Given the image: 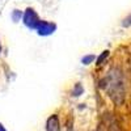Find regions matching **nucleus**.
I'll list each match as a JSON object with an SVG mask.
<instances>
[{"label":"nucleus","instance_id":"f257e3e1","mask_svg":"<svg viewBox=\"0 0 131 131\" xmlns=\"http://www.w3.org/2000/svg\"><path fill=\"white\" fill-rule=\"evenodd\" d=\"M105 89L107 91L109 96L112 97V100L117 104L121 105L125 100V84L122 80V75L118 70H113L109 72V75L105 79Z\"/></svg>","mask_w":131,"mask_h":131},{"label":"nucleus","instance_id":"f03ea898","mask_svg":"<svg viewBox=\"0 0 131 131\" xmlns=\"http://www.w3.org/2000/svg\"><path fill=\"white\" fill-rule=\"evenodd\" d=\"M24 23L25 25H28L29 28H36L38 26L39 24V20H38V16L37 13L34 12V9H31V8H28L25 10V13H24Z\"/></svg>","mask_w":131,"mask_h":131},{"label":"nucleus","instance_id":"7ed1b4c3","mask_svg":"<svg viewBox=\"0 0 131 131\" xmlns=\"http://www.w3.org/2000/svg\"><path fill=\"white\" fill-rule=\"evenodd\" d=\"M37 30L41 36H47V34H51V33L55 30V25L51 24V23H47V21H39Z\"/></svg>","mask_w":131,"mask_h":131},{"label":"nucleus","instance_id":"20e7f679","mask_svg":"<svg viewBox=\"0 0 131 131\" xmlns=\"http://www.w3.org/2000/svg\"><path fill=\"white\" fill-rule=\"evenodd\" d=\"M59 118L57 114H52L46 122V131H59Z\"/></svg>","mask_w":131,"mask_h":131},{"label":"nucleus","instance_id":"39448f33","mask_svg":"<svg viewBox=\"0 0 131 131\" xmlns=\"http://www.w3.org/2000/svg\"><path fill=\"white\" fill-rule=\"evenodd\" d=\"M131 24V15L127 17V18H125V21H123V26H128Z\"/></svg>","mask_w":131,"mask_h":131},{"label":"nucleus","instance_id":"423d86ee","mask_svg":"<svg viewBox=\"0 0 131 131\" xmlns=\"http://www.w3.org/2000/svg\"><path fill=\"white\" fill-rule=\"evenodd\" d=\"M93 59H94V57H93V55H91V57H85V58L83 59V63H85V64H86L88 62H92Z\"/></svg>","mask_w":131,"mask_h":131},{"label":"nucleus","instance_id":"0eeeda50","mask_svg":"<svg viewBox=\"0 0 131 131\" xmlns=\"http://www.w3.org/2000/svg\"><path fill=\"white\" fill-rule=\"evenodd\" d=\"M107 52H109V51H104L102 57H101V58H98V63H101V62H102V60H104V59H105V58L107 57Z\"/></svg>","mask_w":131,"mask_h":131},{"label":"nucleus","instance_id":"6e6552de","mask_svg":"<svg viewBox=\"0 0 131 131\" xmlns=\"http://www.w3.org/2000/svg\"><path fill=\"white\" fill-rule=\"evenodd\" d=\"M0 131H7V130H5V127H4L2 123H0Z\"/></svg>","mask_w":131,"mask_h":131}]
</instances>
